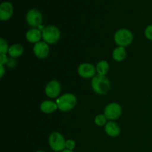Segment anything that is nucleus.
<instances>
[{
    "instance_id": "1",
    "label": "nucleus",
    "mask_w": 152,
    "mask_h": 152,
    "mask_svg": "<svg viewBox=\"0 0 152 152\" xmlns=\"http://www.w3.org/2000/svg\"><path fill=\"white\" fill-rule=\"evenodd\" d=\"M91 84L94 91L99 95L106 94L111 88L110 80L105 76L99 74H96L91 79Z\"/></svg>"
},
{
    "instance_id": "2",
    "label": "nucleus",
    "mask_w": 152,
    "mask_h": 152,
    "mask_svg": "<svg viewBox=\"0 0 152 152\" xmlns=\"http://www.w3.org/2000/svg\"><path fill=\"white\" fill-rule=\"evenodd\" d=\"M58 109L63 112H68L74 109L77 103V96L71 93H66L58 97L56 100Z\"/></svg>"
},
{
    "instance_id": "3",
    "label": "nucleus",
    "mask_w": 152,
    "mask_h": 152,
    "mask_svg": "<svg viewBox=\"0 0 152 152\" xmlns=\"http://www.w3.org/2000/svg\"><path fill=\"white\" fill-rule=\"evenodd\" d=\"M114 40L117 46L126 48L133 42V33L127 28H120L114 34Z\"/></svg>"
},
{
    "instance_id": "4",
    "label": "nucleus",
    "mask_w": 152,
    "mask_h": 152,
    "mask_svg": "<svg viewBox=\"0 0 152 152\" xmlns=\"http://www.w3.org/2000/svg\"><path fill=\"white\" fill-rule=\"evenodd\" d=\"M42 32V39L48 44H55L61 37V32L55 25H48L45 27Z\"/></svg>"
},
{
    "instance_id": "5",
    "label": "nucleus",
    "mask_w": 152,
    "mask_h": 152,
    "mask_svg": "<svg viewBox=\"0 0 152 152\" xmlns=\"http://www.w3.org/2000/svg\"><path fill=\"white\" fill-rule=\"evenodd\" d=\"M65 137L61 133L54 132L50 134L48 137V143L52 150L56 152L62 151L65 149Z\"/></svg>"
},
{
    "instance_id": "6",
    "label": "nucleus",
    "mask_w": 152,
    "mask_h": 152,
    "mask_svg": "<svg viewBox=\"0 0 152 152\" xmlns=\"http://www.w3.org/2000/svg\"><path fill=\"white\" fill-rule=\"evenodd\" d=\"M42 14L39 10L35 8L31 9L26 14V22L32 28H38L42 22Z\"/></svg>"
},
{
    "instance_id": "7",
    "label": "nucleus",
    "mask_w": 152,
    "mask_h": 152,
    "mask_svg": "<svg viewBox=\"0 0 152 152\" xmlns=\"http://www.w3.org/2000/svg\"><path fill=\"white\" fill-rule=\"evenodd\" d=\"M104 114L107 120L114 121L117 120L122 114V107L117 102H111L107 105L104 109Z\"/></svg>"
},
{
    "instance_id": "8",
    "label": "nucleus",
    "mask_w": 152,
    "mask_h": 152,
    "mask_svg": "<svg viewBox=\"0 0 152 152\" xmlns=\"http://www.w3.org/2000/svg\"><path fill=\"white\" fill-rule=\"evenodd\" d=\"M79 76L83 79H91L96 76V67L91 63L84 62L79 65L77 69Z\"/></svg>"
},
{
    "instance_id": "9",
    "label": "nucleus",
    "mask_w": 152,
    "mask_h": 152,
    "mask_svg": "<svg viewBox=\"0 0 152 152\" xmlns=\"http://www.w3.org/2000/svg\"><path fill=\"white\" fill-rule=\"evenodd\" d=\"M61 92V85L57 80H50L45 88V93L48 97L55 99L59 96Z\"/></svg>"
},
{
    "instance_id": "10",
    "label": "nucleus",
    "mask_w": 152,
    "mask_h": 152,
    "mask_svg": "<svg viewBox=\"0 0 152 152\" xmlns=\"http://www.w3.org/2000/svg\"><path fill=\"white\" fill-rule=\"evenodd\" d=\"M33 51H34V55L38 59H44L48 57V56L49 55L50 48H49V45L48 43L44 41H40L34 44Z\"/></svg>"
},
{
    "instance_id": "11",
    "label": "nucleus",
    "mask_w": 152,
    "mask_h": 152,
    "mask_svg": "<svg viewBox=\"0 0 152 152\" xmlns=\"http://www.w3.org/2000/svg\"><path fill=\"white\" fill-rule=\"evenodd\" d=\"M13 13V6L9 1H3L0 4V19L7 21L11 18Z\"/></svg>"
},
{
    "instance_id": "12",
    "label": "nucleus",
    "mask_w": 152,
    "mask_h": 152,
    "mask_svg": "<svg viewBox=\"0 0 152 152\" xmlns=\"http://www.w3.org/2000/svg\"><path fill=\"white\" fill-rule=\"evenodd\" d=\"M25 38L28 42L36 44L42 38V32L39 28H31L27 31Z\"/></svg>"
},
{
    "instance_id": "13",
    "label": "nucleus",
    "mask_w": 152,
    "mask_h": 152,
    "mask_svg": "<svg viewBox=\"0 0 152 152\" xmlns=\"http://www.w3.org/2000/svg\"><path fill=\"white\" fill-rule=\"evenodd\" d=\"M105 132L111 137H117L120 134V127L116 122L109 121L105 126Z\"/></svg>"
},
{
    "instance_id": "14",
    "label": "nucleus",
    "mask_w": 152,
    "mask_h": 152,
    "mask_svg": "<svg viewBox=\"0 0 152 152\" xmlns=\"http://www.w3.org/2000/svg\"><path fill=\"white\" fill-rule=\"evenodd\" d=\"M58 109V106L56 102L51 100H45L40 105V110L42 113L50 114L55 112Z\"/></svg>"
},
{
    "instance_id": "15",
    "label": "nucleus",
    "mask_w": 152,
    "mask_h": 152,
    "mask_svg": "<svg viewBox=\"0 0 152 152\" xmlns=\"http://www.w3.org/2000/svg\"><path fill=\"white\" fill-rule=\"evenodd\" d=\"M24 53V48L20 44H13L10 46L8 50V54L10 57L18 58L22 56Z\"/></svg>"
},
{
    "instance_id": "16",
    "label": "nucleus",
    "mask_w": 152,
    "mask_h": 152,
    "mask_svg": "<svg viewBox=\"0 0 152 152\" xmlns=\"http://www.w3.org/2000/svg\"><path fill=\"white\" fill-rule=\"evenodd\" d=\"M126 55H127V53H126V48L120 47V46H118L116 48H114L112 52V57L116 62L123 61L126 59Z\"/></svg>"
},
{
    "instance_id": "17",
    "label": "nucleus",
    "mask_w": 152,
    "mask_h": 152,
    "mask_svg": "<svg viewBox=\"0 0 152 152\" xmlns=\"http://www.w3.org/2000/svg\"><path fill=\"white\" fill-rule=\"evenodd\" d=\"M96 69L97 74L105 76L110 70L109 63L106 60H100L96 64Z\"/></svg>"
},
{
    "instance_id": "18",
    "label": "nucleus",
    "mask_w": 152,
    "mask_h": 152,
    "mask_svg": "<svg viewBox=\"0 0 152 152\" xmlns=\"http://www.w3.org/2000/svg\"><path fill=\"white\" fill-rule=\"evenodd\" d=\"M95 124L99 127L105 126L107 123V118L105 116V114H98L96 116L94 119Z\"/></svg>"
},
{
    "instance_id": "19",
    "label": "nucleus",
    "mask_w": 152,
    "mask_h": 152,
    "mask_svg": "<svg viewBox=\"0 0 152 152\" xmlns=\"http://www.w3.org/2000/svg\"><path fill=\"white\" fill-rule=\"evenodd\" d=\"M10 46L4 39H0V54H7Z\"/></svg>"
},
{
    "instance_id": "20",
    "label": "nucleus",
    "mask_w": 152,
    "mask_h": 152,
    "mask_svg": "<svg viewBox=\"0 0 152 152\" xmlns=\"http://www.w3.org/2000/svg\"><path fill=\"white\" fill-rule=\"evenodd\" d=\"M144 34H145V37H146L147 39L152 41V25H149L146 27Z\"/></svg>"
},
{
    "instance_id": "21",
    "label": "nucleus",
    "mask_w": 152,
    "mask_h": 152,
    "mask_svg": "<svg viewBox=\"0 0 152 152\" xmlns=\"http://www.w3.org/2000/svg\"><path fill=\"white\" fill-rule=\"evenodd\" d=\"M76 147V142L74 140H68L65 142V148L68 150H73L74 149V148Z\"/></svg>"
},
{
    "instance_id": "22",
    "label": "nucleus",
    "mask_w": 152,
    "mask_h": 152,
    "mask_svg": "<svg viewBox=\"0 0 152 152\" xmlns=\"http://www.w3.org/2000/svg\"><path fill=\"white\" fill-rule=\"evenodd\" d=\"M7 65V67H8L9 68H13L16 65V61L14 58L10 57L7 59V62L5 64Z\"/></svg>"
},
{
    "instance_id": "23",
    "label": "nucleus",
    "mask_w": 152,
    "mask_h": 152,
    "mask_svg": "<svg viewBox=\"0 0 152 152\" xmlns=\"http://www.w3.org/2000/svg\"><path fill=\"white\" fill-rule=\"evenodd\" d=\"M7 55L6 54H0V65H4L7 62Z\"/></svg>"
},
{
    "instance_id": "24",
    "label": "nucleus",
    "mask_w": 152,
    "mask_h": 152,
    "mask_svg": "<svg viewBox=\"0 0 152 152\" xmlns=\"http://www.w3.org/2000/svg\"><path fill=\"white\" fill-rule=\"evenodd\" d=\"M5 74V68L4 65H0V77L2 78Z\"/></svg>"
},
{
    "instance_id": "25",
    "label": "nucleus",
    "mask_w": 152,
    "mask_h": 152,
    "mask_svg": "<svg viewBox=\"0 0 152 152\" xmlns=\"http://www.w3.org/2000/svg\"><path fill=\"white\" fill-rule=\"evenodd\" d=\"M61 152H74V151H71V150H68V149H66V148H65V149H64L63 151H61Z\"/></svg>"
},
{
    "instance_id": "26",
    "label": "nucleus",
    "mask_w": 152,
    "mask_h": 152,
    "mask_svg": "<svg viewBox=\"0 0 152 152\" xmlns=\"http://www.w3.org/2000/svg\"><path fill=\"white\" fill-rule=\"evenodd\" d=\"M36 152H45V151H36Z\"/></svg>"
}]
</instances>
